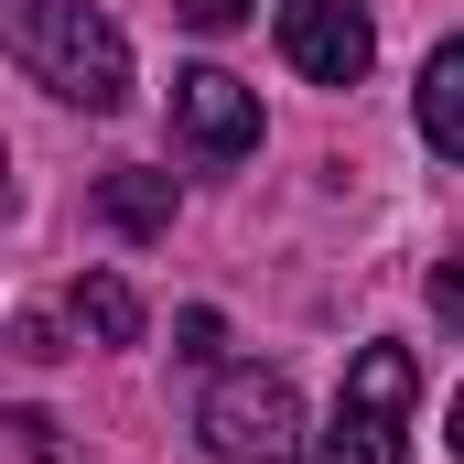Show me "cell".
<instances>
[{"instance_id": "6da1fadb", "label": "cell", "mask_w": 464, "mask_h": 464, "mask_svg": "<svg viewBox=\"0 0 464 464\" xmlns=\"http://www.w3.org/2000/svg\"><path fill=\"white\" fill-rule=\"evenodd\" d=\"M11 54L54 98H76V109H119L130 98V44H119L109 11H87V0H11Z\"/></svg>"}, {"instance_id": "7a4b0ae2", "label": "cell", "mask_w": 464, "mask_h": 464, "mask_svg": "<svg viewBox=\"0 0 464 464\" xmlns=\"http://www.w3.org/2000/svg\"><path fill=\"white\" fill-rule=\"evenodd\" d=\"M411 400H421V356L411 346H356L346 400H335L314 464H411Z\"/></svg>"}, {"instance_id": "3957f363", "label": "cell", "mask_w": 464, "mask_h": 464, "mask_svg": "<svg viewBox=\"0 0 464 464\" xmlns=\"http://www.w3.org/2000/svg\"><path fill=\"white\" fill-rule=\"evenodd\" d=\"M206 454L217 464H303V400L281 367H227L206 389Z\"/></svg>"}, {"instance_id": "277c9868", "label": "cell", "mask_w": 464, "mask_h": 464, "mask_svg": "<svg viewBox=\"0 0 464 464\" xmlns=\"http://www.w3.org/2000/svg\"><path fill=\"white\" fill-rule=\"evenodd\" d=\"M173 140H184V162H248L259 151V98L237 87L227 65H184L173 76Z\"/></svg>"}, {"instance_id": "5b68a950", "label": "cell", "mask_w": 464, "mask_h": 464, "mask_svg": "<svg viewBox=\"0 0 464 464\" xmlns=\"http://www.w3.org/2000/svg\"><path fill=\"white\" fill-rule=\"evenodd\" d=\"M281 54H292V76H314V87H356V76L378 65V33H367L356 0H281Z\"/></svg>"}, {"instance_id": "8992f818", "label": "cell", "mask_w": 464, "mask_h": 464, "mask_svg": "<svg viewBox=\"0 0 464 464\" xmlns=\"http://www.w3.org/2000/svg\"><path fill=\"white\" fill-rule=\"evenodd\" d=\"M421 140H432L443 162H464V44H443V54L421 65Z\"/></svg>"}, {"instance_id": "52a82bcc", "label": "cell", "mask_w": 464, "mask_h": 464, "mask_svg": "<svg viewBox=\"0 0 464 464\" xmlns=\"http://www.w3.org/2000/svg\"><path fill=\"white\" fill-rule=\"evenodd\" d=\"M98 217H109L119 237H162L173 227V173H109V184H98Z\"/></svg>"}, {"instance_id": "ba28073f", "label": "cell", "mask_w": 464, "mask_h": 464, "mask_svg": "<svg viewBox=\"0 0 464 464\" xmlns=\"http://www.w3.org/2000/svg\"><path fill=\"white\" fill-rule=\"evenodd\" d=\"M76 324H87L98 346H130V335H140V292L109 281V270H98V281H76Z\"/></svg>"}, {"instance_id": "9c48e42d", "label": "cell", "mask_w": 464, "mask_h": 464, "mask_svg": "<svg viewBox=\"0 0 464 464\" xmlns=\"http://www.w3.org/2000/svg\"><path fill=\"white\" fill-rule=\"evenodd\" d=\"M432 314L464 335V259H432Z\"/></svg>"}, {"instance_id": "30bf717a", "label": "cell", "mask_w": 464, "mask_h": 464, "mask_svg": "<svg viewBox=\"0 0 464 464\" xmlns=\"http://www.w3.org/2000/svg\"><path fill=\"white\" fill-rule=\"evenodd\" d=\"M173 11H184L195 33H237V22H248V0H173Z\"/></svg>"}, {"instance_id": "8fae6325", "label": "cell", "mask_w": 464, "mask_h": 464, "mask_svg": "<svg viewBox=\"0 0 464 464\" xmlns=\"http://www.w3.org/2000/svg\"><path fill=\"white\" fill-rule=\"evenodd\" d=\"M454 454H464V389H454Z\"/></svg>"}]
</instances>
